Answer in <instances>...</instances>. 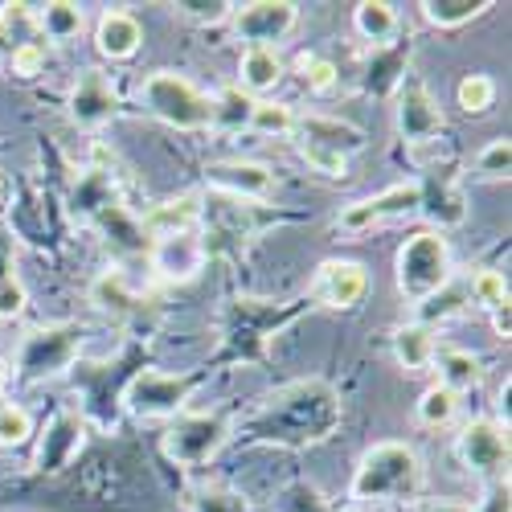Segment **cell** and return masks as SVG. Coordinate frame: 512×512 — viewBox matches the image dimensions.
Segmentation results:
<instances>
[{"instance_id":"16","label":"cell","mask_w":512,"mask_h":512,"mask_svg":"<svg viewBox=\"0 0 512 512\" xmlns=\"http://www.w3.org/2000/svg\"><path fill=\"white\" fill-rule=\"evenodd\" d=\"M283 74H287V62H283L279 50L246 46L242 58H238V82H234V87L242 95H250V99H263V95H271L279 87Z\"/></svg>"},{"instance_id":"35","label":"cell","mask_w":512,"mask_h":512,"mask_svg":"<svg viewBox=\"0 0 512 512\" xmlns=\"http://www.w3.org/2000/svg\"><path fill=\"white\" fill-rule=\"evenodd\" d=\"M300 156L308 160L312 173H324V177H349V156H340V152H332V148H324V144H308V140H300Z\"/></svg>"},{"instance_id":"18","label":"cell","mask_w":512,"mask_h":512,"mask_svg":"<svg viewBox=\"0 0 512 512\" xmlns=\"http://www.w3.org/2000/svg\"><path fill=\"white\" fill-rule=\"evenodd\" d=\"M431 369H439V386H447L459 398L484 386V361L472 349H439Z\"/></svg>"},{"instance_id":"30","label":"cell","mask_w":512,"mask_h":512,"mask_svg":"<svg viewBox=\"0 0 512 512\" xmlns=\"http://www.w3.org/2000/svg\"><path fill=\"white\" fill-rule=\"evenodd\" d=\"M467 300H472L476 308H484V312L508 304V279L492 267H480L472 279H467Z\"/></svg>"},{"instance_id":"29","label":"cell","mask_w":512,"mask_h":512,"mask_svg":"<svg viewBox=\"0 0 512 512\" xmlns=\"http://www.w3.org/2000/svg\"><path fill=\"white\" fill-rule=\"evenodd\" d=\"M250 107H254L250 95H242L238 87H226L218 99H213V127H222V132H242V127H250Z\"/></svg>"},{"instance_id":"19","label":"cell","mask_w":512,"mask_h":512,"mask_svg":"<svg viewBox=\"0 0 512 512\" xmlns=\"http://www.w3.org/2000/svg\"><path fill=\"white\" fill-rule=\"evenodd\" d=\"M435 353H439V340L431 324H402L394 332V357L402 373H426L435 365Z\"/></svg>"},{"instance_id":"41","label":"cell","mask_w":512,"mask_h":512,"mask_svg":"<svg viewBox=\"0 0 512 512\" xmlns=\"http://www.w3.org/2000/svg\"><path fill=\"white\" fill-rule=\"evenodd\" d=\"M9 373H13V369H9V361H5V357H0V390H5V381H9Z\"/></svg>"},{"instance_id":"28","label":"cell","mask_w":512,"mask_h":512,"mask_svg":"<svg viewBox=\"0 0 512 512\" xmlns=\"http://www.w3.org/2000/svg\"><path fill=\"white\" fill-rule=\"evenodd\" d=\"M455 103L463 115H484L496 107V78L488 74H463L455 87Z\"/></svg>"},{"instance_id":"20","label":"cell","mask_w":512,"mask_h":512,"mask_svg":"<svg viewBox=\"0 0 512 512\" xmlns=\"http://www.w3.org/2000/svg\"><path fill=\"white\" fill-rule=\"evenodd\" d=\"M295 136L308 140V144H324V148H332L340 156H349V152H357L365 144L357 127L340 123L332 115H308V119H300V123H295Z\"/></svg>"},{"instance_id":"40","label":"cell","mask_w":512,"mask_h":512,"mask_svg":"<svg viewBox=\"0 0 512 512\" xmlns=\"http://www.w3.org/2000/svg\"><path fill=\"white\" fill-rule=\"evenodd\" d=\"M9 193H13V189H9V177H5V173H0V209H5V205H9Z\"/></svg>"},{"instance_id":"26","label":"cell","mask_w":512,"mask_h":512,"mask_svg":"<svg viewBox=\"0 0 512 512\" xmlns=\"http://www.w3.org/2000/svg\"><path fill=\"white\" fill-rule=\"evenodd\" d=\"M295 74H300V82L308 87V95H316V99H328V95L340 87V70H336V62L324 58V54H312V50L295 58Z\"/></svg>"},{"instance_id":"15","label":"cell","mask_w":512,"mask_h":512,"mask_svg":"<svg viewBox=\"0 0 512 512\" xmlns=\"http://www.w3.org/2000/svg\"><path fill=\"white\" fill-rule=\"evenodd\" d=\"M144 46V25L136 13L127 9H107L99 21H95V50L99 58L107 62H132Z\"/></svg>"},{"instance_id":"36","label":"cell","mask_w":512,"mask_h":512,"mask_svg":"<svg viewBox=\"0 0 512 512\" xmlns=\"http://www.w3.org/2000/svg\"><path fill=\"white\" fill-rule=\"evenodd\" d=\"M29 304V295H25V283L17 275H5L0 279V320H17Z\"/></svg>"},{"instance_id":"31","label":"cell","mask_w":512,"mask_h":512,"mask_svg":"<svg viewBox=\"0 0 512 512\" xmlns=\"http://www.w3.org/2000/svg\"><path fill=\"white\" fill-rule=\"evenodd\" d=\"M46 62H50V46L46 41H17L9 50V74L21 78V82H33L46 74Z\"/></svg>"},{"instance_id":"34","label":"cell","mask_w":512,"mask_h":512,"mask_svg":"<svg viewBox=\"0 0 512 512\" xmlns=\"http://www.w3.org/2000/svg\"><path fill=\"white\" fill-rule=\"evenodd\" d=\"M91 295H95V304H99L103 312H127V308H132V291H127V283H123L119 271H107V275L91 287Z\"/></svg>"},{"instance_id":"7","label":"cell","mask_w":512,"mask_h":512,"mask_svg":"<svg viewBox=\"0 0 512 512\" xmlns=\"http://www.w3.org/2000/svg\"><path fill=\"white\" fill-rule=\"evenodd\" d=\"M230 21H234V37L246 41V46L279 50V41H287L295 25H300V5H291V0H254V5L234 9Z\"/></svg>"},{"instance_id":"38","label":"cell","mask_w":512,"mask_h":512,"mask_svg":"<svg viewBox=\"0 0 512 512\" xmlns=\"http://www.w3.org/2000/svg\"><path fill=\"white\" fill-rule=\"evenodd\" d=\"M414 512H476V508L463 504V500H426V504H418Z\"/></svg>"},{"instance_id":"39","label":"cell","mask_w":512,"mask_h":512,"mask_svg":"<svg viewBox=\"0 0 512 512\" xmlns=\"http://www.w3.org/2000/svg\"><path fill=\"white\" fill-rule=\"evenodd\" d=\"M488 316H492V328H496V336H500V340H508V332H512V320H508V304L492 308Z\"/></svg>"},{"instance_id":"3","label":"cell","mask_w":512,"mask_h":512,"mask_svg":"<svg viewBox=\"0 0 512 512\" xmlns=\"http://www.w3.org/2000/svg\"><path fill=\"white\" fill-rule=\"evenodd\" d=\"M136 99L152 119L173 127V132H205V127H213V99L177 70H152L136 87Z\"/></svg>"},{"instance_id":"2","label":"cell","mask_w":512,"mask_h":512,"mask_svg":"<svg viewBox=\"0 0 512 512\" xmlns=\"http://www.w3.org/2000/svg\"><path fill=\"white\" fill-rule=\"evenodd\" d=\"M455 275V259H451V242L439 230H414L402 246H398V259H394V283L398 295L410 308H422L426 300L451 283Z\"/></svg>"},{"instance_id":"5","label":"cell","mask_w":512,"mask_h":512,"mask_svg":"<svg viewBox=\"0 0 512 512\" xmlns=\"http://www.w3.org/2000/svg\"><path fill=\"white\" fill-rule=\"evenodd\" d=\"M455 455L459 463L484 484H508V426L496 418H472L459 426L455 435Z\"/></svg>"},{"instance_id":"37","label":"cell","mask_w":512,"mask_h":512,"mask_svg":"<svg viewBox=\"0 0 512 512\" xmlns=\"http://www.w3.org/2000/svg\"><path fill=\"white\" fill-rule=\"evenodd\" d=\"M177 13L189 17V21H201V25H218L234 13V5H226V0H209V5H177Z\"/></svg>"},{"instance_id":"12","label":"cell","mask_w":512,"mask_h":512,"mask_svg":"<svg viewBox=\"0 0 512 512\" xmlns=\"http://www.w3.org/2000/svg\"><path fill=\"white\" fill-rule=\"evenodd\" d=\"M369 295V267L365 263H353V259H328L320 263L316 279H312V300L324 304V308H357Z\"/></svg>"},{"instance_id":"25","label":"cell","mask_w":512,"mask_h":512,"mask_svg":"<svg viewBox=\"0 0 512 512\" xmlns=\"http://www.w3.org/2000/svg\"><path fill=\"white\" fill-rule=\"evenodd\" d=\"M418 209L426 213V218L435 222V230L443 234L447 226H459L463 222V213H467V205H463V193L451 185V181H439L431 193L422 189V201H418Z\"/></svg>"},{"instance_id":"14","label":"cell","mask_w":512,"mask_h":512,"mask_svg":"<svg viewBox=\"0 0 512 512\" xmlns=\"http://www.w3.org/2000/svg\"><path fill=\"white\" fill-rule=\"evenodd\" d=\"M205 181L230 201H267L275 193V173L259 160H218L209 164Z\"/></svg>"},{"instance_id":"21","label":"cell","mask_w":512,"mask_h":512,"mask_svg":"<svg viewBox=\"0 0 512 512\" xmlns=\"http://www.w3.org/2000/svg\"><path fill=\"white\" fill-rule=\"evenodd\" d=\"M398 25H402V17H398L394 5H386V0H361V5L353 9V29L369 41L373 50L390 46L394 33H398Z\"/></svg>"},{"instance_id":"11","label":"cell","mask_w":512,"mask_h":512,"mask_svg":"<svg viewBox=\"0 0 512 512\" xmlns=\"http://www.w3.org/2000/svg\"><path fill=\"white\" fill-rule=\"evenodd\" d=\"M115 111H119V91H115L111 74L99 66L78 70L74 87H70V119L78 127H87V132H95V127L115 119Z\"/></svg>"},{"instance_id":"23","label":"cell","mask_w":512,"mask_h":512,"mask_svg":"<svg viewBox=\"0 0 512 512\" xmlns=\"http://www.w3.org/2000/svg\"><path fill=\"white\" fill-rule=\"evenodd\" d=\"M295 123H300V115H295L291 103H279V99H254V107H250V132H254V136L287 140V136H295Z\"/></svg>"},{"instance_id":"9","label":"cell","mask_w":512,"mask_h":512,"mask_svg":"<svg viewBox=\"0 0 512 512\" xmlns=\"http://www.w3.org/2000/svg\"><path fill=\"white\" fill-rule=\"evenodd\" d=\"M422 201V181H402V185H390L386 193L377 197H365V201H353L349 209H340L336 218V230L340 234H365L381 222H394V218H406L414 213Z\"/></svg>"},{"instance_id":"13","label":"cell","mask_w":512,"mask_h":512,"mask_svg":"<svg viewBox=\"0 0 512 512\" xmlns=\"http://www.w3.org/2000/svg\"><path fill=\"white\" fill-rule=\"evenodd\" d=\"M148 259H152V271L168 283H189L201 275L205 259H209V246L197 238V230L189 234H168V238H152V250H148Z\"/></svg>"},{"instance_id":"17","label":"cell","mask_w":512,"mask_h":512,"mask_svg":"<svg viewBox=\"0 0 512 512\" xmlns=\"http://www.w3.org/2000/svg\"><path fill=\"white\" fill-rule=\"evenodd\" d=\"M201 213H205V205H201V193H181V197H168V201H160V205H152L148 213H144V234L148 238H168V234H189L197 222H201Z\"/></svg>"},{"instance_id":"4","label":"cell","mask_w":512,"mask_h":512,"mask_svg":"<svg viewBox=\"0 0 512 512\" xmlns=\"http://www.w3.org/2000/svg\"><path fill=\"white\" fill-rule=\"evenodd\" d=\"M394 127L410 152L439 144V136H443V127H447L443 107L418 74H402V82L394 87Z\"/></svg>"},{"instance_id":"27","label":"cell","mask_w":512,"mask_h":512,"mask_svg":"<svg viewBox=\"0 0 512 512\" xmlns=\"http://www.w3.org/2000/svg\"><path fill=\"white\" fill-rule=\"evenodd\" d=\"M414 414H418L422 426H431V431H439V426H451L455 414H459V394H451L447 386H439V381H435V386L422 390Z\"/></svg>"},{"instance_id":"33","label":"cell","mask_w":512,"mask_h":512,"mask_svg":"<svg viewBox=\"0 0 512 512\" xmlns=\"http://www.w3.org/2000/svg\"><path fill=\"white\" fill-rule=\"evenodd\" d=\"M508 168H512V144L508 136H496L480 156H476V173L484 181H508Z\"/></svg>"},{"instance_id":"22","label":"cell","mask_w":512,"mask_h":512,"mask_svg":"<svg viewBox=\"0 0 512 512\" xmlns=\"http://www.w3.org/2000/svg\"><path fill=\"white\" fill-rule=\"evenodd\" d=\"M33 25L41 29V37H46V46H50V41H54V46H66V41H74L82 33L87 17H82V9L70 5V0H54V5H41L33 13Z\"/></svg>"},{"instance_id":"6","label":"cell","mask_w":512,"mask_h":512,"mask_svg":"<svg viewBox=\"0 0 512 512\" xmlns=\"http://www.w3.org/2000/svg\"><path fill=\"white\" fill-rule=\"evenodd\" d=\"M193 394L189 373H164V369H144L127 381L123 406L136 418H177Z\"/></svg>"},{"instance_id":"32","label":"cell","mask_w":512,"mask_h":512,"mask_svg":"<svg viewBox=\"0 0 512 512\" xmlns=\"http://www.w3.org/2000/svg\"><path fill=\"white\" fill-rule=\"evenodd\" d=\"M33 435V414L21 402L0 406V447H21Z\"/></svg>"},{"instance_id":"10","label":"cell","mask_w":512,"mask_h":512,"mask_svg":"<svg viewBox=\"0 0 512 512\" xmlns=\"http://www.w3.org/2000/svg\"><path fill=\"white\" fill-rule=\"evenodd\" d=\"M226 418L218 414H193V418H177V426L164 435V455L177 459L185 467H201L205 459L218 455V447L226 443Z\"/></svg>"},{"instance_id":"1","label":"cell","mask_w":512,"mask_h":512,"mask_svg":"<svg viewBox=\"0 0 512 512\" xmlns=\"http://www.w3.org/2000/svg\"><path fill=\"white\" fill-rule=\"evenodd\" d=\"M426 467L410 443H373L361 459L349 484L353 504H414L422 492Z\"/></svg>"},{"instance_id":"8","label":"cell","mask_w":512,"mask_h":512,"mask_svg":"<svg viewBox=\"0 0 512 512\" xmlns=\"http://www.w3.org/2000/svg\"><path fill=\"white\" fill-rule=\"evenodd\" d=\"M78 349H82V332H78L74 324L41 328V332L25 336L17 369H21L25 377H54V373H66V369L74 365Z\"/></svg>"},{"instance_id":"24","label":"cell","mask_w":512,"mask_h":512,"mask_svg":"<svg viewBox=\"0 0 512 512\" xmlns=\"http://www.w3.org/2000/svg\"><path fill=\"white\" fill-rule=\"evenodd\" d=\"M418 9L435 29H459V25H472L476 17H484L496 5L492 0H422Z\"/></svg>"}]
</instances>
